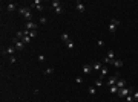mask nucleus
<instances>
[{
  "mask_svg": "<svg viewBox=\"0 0 138 102\" xmlns=\"http://www.w3.org/2000/svg\"><path fill=\"white\" fill-rule=\"evenodd\" d=\"M19 12L26 18V21H32V12H31V8L29 6H20L19 8Z\"/></svg>",
  "mask_w": 138,
  "mask_h": 102,
  "instance_id": "nucleus-1",
  "label": "nucleus"
},
{
  "mask_svg": "<svg viewBox=\"0 0 138 102\" xmlns=\"http://www.w3.org/2000/svg\"><path fill=\"white\" fill-rule=\"evenodd\" d=\"M14 53H15V47H14V44H9V46L5 49V50H2L3 58H5V56H14Z\"/></svg>",
  "mask_w": 138,
  "mask_h": 102,
  "instance_id": "nucleus-2",
  "label": "nucleus"
},
{
  "mask_svg": "<svg viewBox=\"0 0 138 102\" xmlns=\"http://www.w3.org/2000/svg\"><path fill=\"white\" fill-rule=\"evenodd\" d=\"M120 26V20H117V18H112L111 21H109V32L111 34H114L115 31H117V27Z\"/></svg>",
  "mask_w": 138,
  "mask_h": 102,
  "instance_id": "nucleus-3",
  "label": "nucleus"
},
{
  "mask_svg": "<svg viewBox=\"0 0 138 102\" xmlns=\"http://www.w3.org/2000/svg\"><path fill=\"white\" fill-rule=\"evenodd\" d=\"M120 79V73H115L114 76H111V78H107V87H112V85H115L117 84V81Z\"/></svg>",
  "mask_w": 138,
  "mask_h": 102,
  "instance_id": "nucleus-4",
  "label": "nucleus"
},
{
  "mask_svg": "<svg viewBox=\"0 0 138 102\" xmlns=\"http://www.w3.org/2000/svg\"><path fill=\"white\" fill-rule=\"evenodd\" d=\"M29 8H31V9L35 8V9H38V11H43V5H42V2H40V0H34V2L29 3Z\"/></svg>",
  "mask_w": 138,
  "mask_h": 102,
  "instance_id": "nucleus-5",
  "label": "nucleus"
},
{
  "mask_svg": "<svg viewBox=\"0 0 138 102\" xmlns=\"http://www.w3.org/2000/svg\"><path fill=\"white\" fill-rule=\"evenodd\" d=\"M25 29L26 31H37V23H34V21H26Z\"/></svg>",
  "mask_w": 138,
  "mask_h": 102,
  "instance_id": "nucleus-6",
  "label": "nucleus"
},
{
  "mask_svg": "<svg viewBox=\"0 0 138 102\" xmlns=\"http://www.w3.org/2000/svg\"><path fill=\"white\" fill-rule=\"evenodd\" d=\"M12 41H14V47L17 49V50H20V52H22V50H23V47H25V43H23L22 41V40H12Z\"/></svg>",
  "mask_w": 138,
  "mask_h": 102,
  "instance_id": "nucleus-7",
  "label": "nucleus"
},
{
  "mask_svg": "<svg viewBox=\"0 0 138 102\" xmlns=\"http://www.w3.org/2000/svg\"><path fill=\"white\" fill-rule=\"evenodd\" d=\"M130 92H132V88H120V92H118V98H126L127 94H130Z\"/></svg>",
  "mask_w": 138,
  "mask_h": 102,
  "instance_id": "nucleus-8",
  "label": "nucleus"
},
{
  "mask_svg": "<svg viewBox=\"0 0 138 102\" xmlns=\"http://www.w3.org/2000/svg\"><path fill=\"white\" fill-rule=\"evenodd\" d=\"M15 8H17V3H14V2H8L6 3V11L8 12H14Z\"/></svg>",
  "mask_w": 138,
  "mask_h": 102,
  "instance_id": "nucleus-9",
  "label": "nucleus"
},
{
  "mask_svg": "<svg viewBox=\"0 0 138 102\" xmlns=\"http://www.w3.org/2000/svg\"><path fill=\"white\" fill-rule=\"evenodd\" d=\"M107 73H109V69H107V66H103L101 67V70H100V78H106L107 76Z\"/></svg>",
  "mask_w": 138,
  "mask_h": 102,
  "instance_id": "nucleus-10",
  "label": "nucleus"
},
{
  "mask_svg": "<svg viewBox=\"0 0 138 102\" xmlns=\"http://www.w3.org/2000/svg\"><path fill=\"white\" fill-rule=\"evenodd\" d=\"M77 11H78V12H84V11H86V6H84V3L83 2H80V0H78V2H77Z\"/></svg>",
  "mask_w": 138,
  "mask_h": 102,
  "instance_id": "nucleus-11",
  "label": "nucleus"
},
{
  "mask_svg": "<svg viewBox=\"0 0 138 102\" xmlns=\"http://www.w3.org/2000/svg\"><path fill=\"white\" fill-rule=\"evenodd\" d=\"M92 70H94V69H92V64H84L83 66V73H84V75H89Z\"/></svg>",
  "mask_w": 138,
  "mask_h": 102,
  "instance_id": "nucleus-12",
  "label": "nucleus"
},
{
  "mask_svg": "<svg viewBox=\"0 0 138 102\" xmlns=\"http://www.w3.org/2000/svg\"><path fill=\"white\" fill-rule=\"evenodd\" d=\"M118 92H120V88H118L117 85L109 87V93H111V94H118Z\"/></svg>",
  "mask_w": 138,
  "mask_h": 102,
  "instance_id": "nucleus-13",
  "label": "nucleus"
},
{
  "mask_svg": "<svg viewBox=\"0 0 138 102\" xmlns=\"http://www.w3.org/2000/svg\"><path fill=\"white\" fill-rule=\"evenodd\" d=\"M51 6H52L54 9H57V8L63 6V5H61V2H60V0H52V3H51Z\"/></svg>",
  "mask_w": 138,
  "mask_h": 102,
  "instance_id": "nucleus-14",
  "label": "nucleus"
},
{
  "mask_svg": "<svg viewBox=\"0 0 138 102\" xmlns=\"http://www.w3.org/2000/svg\"><path fill=\"white\" fill-rule=\"evenodd\" d=\"M115 85H117L118 88H124V87H126V81H124V79H118Z\"/></svg>",
  "mask_w": 138,
  "mask_h": 102,
  "instance_id": "nucleus-15",
  "label": "nucleus"
},
{
  "mask_svg": "<svg viewBox=\"0 0 138 102\" xmlns=\"http://www.w3.org/2000/svg\"><path fill=\"white\" fill-rule=\"evenodd\" d=\"M101 67H103V66H101V63H98V61L92 64V69H94L95 72H100V70H101Z\"/></svg>",
  "mask_w": 138,
  "mask_h": 102,
  "instance_id": "nucleus-16",
  "label": "nucleus"
},
{
  "mask_svg": "<svg viewBox=\"0 0 138 102\" xmlns=\"http://www.w3.org/2000/svg\"><path fill=\"white\" fill-rule=\"evenodd\" d=\"M112 66H115V67H123V60H114L112 61Z\"/></svg>",
  "mask_w": 138,
  "mask_h": 102,
  "instance_id": "nucleus-17",
  "label": "nucleus"
},
{
  "mask_svg": "<svg viewBox=\"0 0 138 102\" xmlns=\"http://www.w3.org/2000/svg\"><path fill=\"white\" fill-rule=\"evenodd\" d=\"M66 46H68V49H69V50H72L74 47H75V43H74L72 40H69V41L66 43Z\"/></svg>",
  "mask_w": 138,
  "mask_h": 102,
  "instance_id": "nucleus-18",
  "label": "nucleus"
},
{
  "mask_svg": "<svg viewBox=\"0 0 138 102\" xmlns=\"http://www.w3.org/2000/svg\"><path fill=\"white\" fill-rule=\"evenodd\" d=\"M88 92H89V94L95 96V94H97V87H95V85H94V87H89V88H88Z\"/></svg>",
  "mask_w": 138,
  "mask_h": 102,
  "instance_id": "nucleus-19",
  "label": "nucleus"
},
{
  "mask_svg": "<svg viewBox=\"0 0 138 102\" xmlns=\"http://www.w3.org/2000/svg\"><path fill=\"white\" fill-rule=\"evenodd\" d=\"M61 40H63V41H65V43H68V41H69V40H71V38H69V35H68V34L65 32V34H61Z\"/></svg>",
  "mask_w": 138,
  "mask_h": 102,
  "instance_id": "nucleus-20",
  "label": "nucleus"
},
{
  "mask_svg": "<svg viewBox=\"0 0 138 102\" xmlns=\"http://www.w3.org/2000/svg\"><path fill=\"white\" fill-rule=\"evenodd\" d=\"M55 11V14L57 15H61L63 12H65V9H63V6H60V8H57V9H54Z\"/></svg>",
  "mask_w": 138,
  "mask_h": 102,
  "instance_id": "nucleus-21",
  "label": "nucleus"
},
{
  "mask_svg": "<svg viewBox=\"0 0 138 102\" xmlns=\"http://www.w3.org/2000/svg\"><path fill=\"white\" fill-rule=\"evenodd\" d=\"M130 94L134 96V101H138V92H135V88H132V92H130Z\"/></svg>",
  "mask_w": 138,
  "mask_h": 102,
  "instance_id": "nucleus-22",
  "label": "nucleus"
},
{
  "mask_svg": "<svg viewBox=\"0 0 138 102\" xmlns=\"http://www.w3.org/2000/svg\"><path fill=\"white\" fill-rule=\"evenodd\" d=\"M22 41L25 43V44H28V43H31V37H29V35H25V37H23V40H22Z\"/></svg>",
  "mask_w": 138,
  "mask_h": 102,
  "instance_id": "nucleus-23",
  "label": "nucleus"
},
{
  "mask_svg": "<svg viewBox=\"0 0 138 102\" xmlns=\"http://www.w3.org/2000/svg\"><path fill=\"white\" fill-rule=\"evenodd\" d=\"M114 55H115V53H114V50H107V55H106V56H107L109 60H115V58H114Z\"/></svg>",
  "mask_w": 138,
  "mask_h": 102,
  "instance_id": "nucleus-24",
  "label": "nucleus"
},
{
  "mask_svg": "<svg viewBox=\"0 0 138 102\" xmlns=\"http://www.w3.org/2000/svg\"><path fill=\"white\" fill-rule=\"evenodd\" d=\"M95 87L98 88V87H103V79H97L95 81Z\"/></svg>",
  "mask_w": 138,
  "mask_h": 102,
  "instance_id": "nucleus-25",
  "label": "nucleus"
},
{
  "mask_svg": "<svg viewBox=\"0 0 138 102\" xmlns=\"http://www.w3.org/2000/svg\"><path fill=\"white\" fill-rule=\"evenodd\" d=\"M28 35H29L31 38H34V37H37V31H28Z\"/></svg>",
  "mask_w": 138,
  "mask_h": 102,
  "instance_id": "nucleus-26",
  "label": "nucleus"
},
{
  "mask_svg": "<svg viewBox=\"0 0 138 102\" xmlns=\"http://www.w3.org/2000/svg\"><path fill=\"white\" fill-rule=\"evenodd\" d=\"M112 61H114V60H109L107 56H104V58H103V63H106V64H112Z\"/></svg>",
  "mask_w": 138,
  "mask_h": 102,
  "instance_id": "nucleus-27",
  "label": "nucleus"
},
{
  "mask_svg": "<svg viewBox=\"0 0 138 102\" xmlns=\"http://www.w3.org/2000/svg\"><path fill=\"white\" fill-rule=\"evenodd\" d=\"M38 61H40V63H45V61H46V56L45 55H38V58H37Z\"/></svg>",
  "mask_w": 138,
  "mask_h": 102,
  "instance_id": "nucleus-28",
  "label": "nucleus"
},
{
  "mask_svg": "<svg viewBox=\"0 0 138 102\" xmlns=\"http://www.w3.org/2000/svg\"><path fill=\"white\" fill-rule=\"evenodd\" d=\"M126 102H134V96L127 94V96H126Z\"/></svg>",
  "mask_w": 138,
  "mask_h": 102,
  "instance_id": "nucleus-29",
  "label": "nucleus"
},
{
  "mask_svg": "<svg viewBox=\"0 0 138 102\" xmlns=\"http://www.w3.org/2000/svg\"><path fill=\"white\" fill-rule=\"evenodd\" d=\"M40 23H42V25H46V23H48V18H46V17H40Z\"/></svg>",
  "mask_w": 138,
  "mask_h": 102,
  "instance_id": "nucleus-30",
  "label": "nucleus"
},
{
  "mask_svg": "<svg viewBox=\"0 0 138 102\" xmlns=\"http://www.w3.org/2000/svg\"><path fill=\"white\" fill-rule=\"evenodd\" d=\"M46 75H51V73H54V69H52V67H49V69H46Z\"/></svg>",
  "mask_w": 138,
  "mask_h": 102,
  "instance_id": "nucleus-31",
  "label": "nucleus"
},
{
  "mask_svg": "<svg viewBox=\"0 0 138 102\" xmlns=\"http://www.w3.org/2000/svg\"><path fill=\"white\" fill-rule=\"evenodd\" d=\"M75 82H77V84H83V78H78V76H77V78H75Z\"/></svg>",
  "mask_w": 138,
  "mask_h": 102,
  "instance_id": "nucleus-32",
  "label": "nucleus"
},
{
  "mask_svg": "<svg viewBox=\"0 0 138 102\" xmlns=\"http://www.w3.org/2000/svg\"><path fill=\"white\" fill-rule=\"evenodd\" d=\"M17 61V58H15V55L14 56H9V63H15Z\"/></svg>",
  "mask_w": 138,
  "mask_h": 102,
  "instance_id": "nucleus-33",
  "label": "nucleus"
},
{
  "mask_svg": "<svg viewBox=\"0 0 138 102\" xmlns=\"http://www.w3.org/2000/svg\"><path fill=\"white\" fill-rule=\"evenodd\" d=\"M97 44H98L100 47H104V41H101V40H98V41H97Z\"/></svg>",
  "mask_w": 138,
  "mask_h": 102,
  "instance_id": "nucleus-34",
  "label": "nucleus"
}]
</instances>
